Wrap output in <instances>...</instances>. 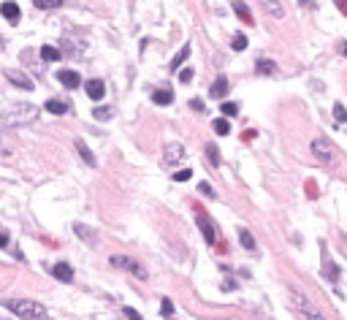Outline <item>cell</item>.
<instances>
[{
	"label": "cell",
	"mask_w": 347,
	"mask_h": 320,
	"mask_svg": "<svg viewBox=\"0 0 347 320\" xmlns=\"http://www.w3.org/2000/svg\"><path fill=\"white\" fill-rule=\"evenodd\" d=\"M112 266H117V269H122V271H130V274H136L139 279H147V269L141 266L139 261H133V258H128V255H112Z\"/></svg>",
	"instance_id": "4"
},
{
	"label": "cell",
	"mask_w": 347,
	"mask_h": 320,
	"mask_svg": "<svg viewBox=\"0 0 347 320\" xmlns=\"http://www.w3.org/2000/svg\"><path fill=\"white\" fill-rule=\"evenodd\" d=\"M220 109H223V114H225V117H233L236 111H239V106H236V103H231V100H225V103L220 106Z\"/></svg>",
	"instance_id": "32"
},
{
	"label": "cell",
	"mask_w": 347,
	"mask_h": 320,
	"mask_svg": "<svg viewBox=\"0 0 347 320\" xmlns=\"http://www.w3.org/2000/svg\"><path fill=\"white\" fill-rule=\"evenodd\" d=\"M255 68H258V74H269V76L277 74V63H274V60H258Z\"/></svg>",
	"instance_id": "21"
},
{
	"label": "cell",
	"mask_w": 347,
	"mask_h": 320,
	"mask_svg": "<svg viewBox=\"0 0 347 320\" xmlns=\"http://www.w3.org/2000/svg\"><path fill=\"white\" fill-rule=\"evenodd\" d=\"M339 52H342V54H347V44H342V47H339Z\"/></svg>",
	"instance_id": "40"
},
{
	"label": "cell",
	"mask_w": 347,
	"mask_h": 320,
	"mask_svg": "<svg viewBox=\"0 0 347 320\" xmlns=\"http://www.w3.org/2000/svg\"><path fill=\"white\" fill-rule=\"evenodd\" d=\"M171 312H174V301H171V298H163V301H160V315L168 318Z\"/></svg>",
	"instance_id": "29"
},
{
	"label": "cell",
	"mask_w": 347,
	"mask_h": 320,
	"mask_svg": "<svg viewBox=\"0 0 347 320\" xmlns=\"http://www.w3.org/2000/svg\"><path fill=\"white\" fill-rule=\"evenodd\" d=\"M0 14H3L8 22H19V17H22V11H19V6L14 3V0H6V3L0 6Z\"/></svg>",
	"instance_id": "13"
},
{
	"label": "cell",
	"mask_w": 347,
	"mask_h": 320,
	"mask_svg": "<svg viewBox=\"0 0 347 320\" xmlns=\"http://www.w3.org/2000/svg\"><path fill=\"white\" fill-rule=\"evenodd\" d=\"M73 231H76V236L82 239V242H87V245H95V242H98V233H95L93 228H87L84 222H76Z\"/></svg>",
	"instance_id": "14"
},
{
	"label": "cell",
	"mask_w": 347,
	"mask_h": 320,
	"mask_svg": "<svg viewBox=\"0 0 347 320\" xmlns=\"http://www.w3.org/2000/svg\"><path fill=\"white\" fill-rule=\"evenodd\" d=\"M46 109L52 111V114H65V111H68V103H65V100H57V98H49L46 100Z\"/></svg>",
	"instance_id": "20"
},
{
	"label": "cell",
	"mask_w": 347,
	"mask_h": 320,
	"mask_svg": "<svg viewBox=\"0 0 347 320\" xmlns=\"http://www.w3.org/2000/svg\"><path fill=\"white\" fill-rule=\"evenodd\" d=\"M38 8H60L63 6V0H36Z\"/></svg>",
	"instance_id": "30"
},
{
	"label": "cell",
	"mask_w": 347,
	"mask_h": 320,
	"mask_svg": "<svg viewBox=\"0 0 347 320\" xmlns=\"http://www.w3.org/2000/svg\"><path fill=\"white\" fill-rule=\"evenodd\" d=\"M6 309L8 312H14L17 318H27V320H33V318H46V307L44 304H38V301H33V298H6Z\"/></svg>",
	"instance_id": "1"
},
{
	"label": "cell",
	"mask_w": 347,
	"mask_h": 320,
	"mask_svg": "<svg viewBox=\"0 0 347 320\" xmlns=\"http://www.w3.org/2000/svg\"><path fill=\"white\" fill-rule=\"evenodd\" d=\"M3 74H6V79L14 84V87H19V90H33V87H36L33 79H30L27 74H22V71H17V68H6Z\"/></svg>",
	"instance_id": "6"
},
{
	"label": "cell",
	"mask_w": 347,
	"mask_h": 320,
	"mask_svg": "<svg viewBox=\"0 0 347 320\" xmlns=\"http://www.w3.org/2000/svg\"><path fill=\"white\" fill-rule=\"evenodd\" d=\"M323 274L331 279V282H339V266H336L334 261H325L323 263Z\"/></svg>",
	"instance_id": "22"
},
{
	"label": "cell",
	"mask_w": 347,
	"mask_h": 320,
	"mask_svg": "<svg viewBox=\"0 0 347 320\" xmlns=\"http://www.w3.org/2000/svg\"><path fill=\"white\" fill-rule=\"evenodd\" d=\"M187 57H190V47H182V49H179V54H177V57L171 60V68H179V65H182Z\"/></svg>",
	"instance_id": "26"
},
{
	"label": "cell",
	"mask_w": 347,
	"mask_h": 320,
	"mask_svg": "<svg viewBox=\"0 0 347 320\" xmlns=\"http://www.w3.org/2000/svg\"><path fill=\"white\" fill-rule=\"evenodd\" d=\"M84 90H87V95H90L93 100H100L103 95H106V84L100 82V79H90L87 87H84Z\"/></svg>",
	"instance_id": "12"
},
{
	"label": "cell",
	"mask_w": 347,
	"mask_h": 320,
	"mask_svg": "<svg viewBox=\"0 0 347 320\" xmlns=\"http://www.w3.org/2000/svg\"><path fill=\"white\" fill-rule=\"evenodd\" d=\"M163 152H165V155H163L165 166H177V163H182V160H185V147L182 144H168Z\"/></svg>",
	"instance_id": "7"
},
{
	"label": "cell",
	"mask_w": 347,
	"mask_h": 320,
	"mask_svg": "<svg viewBox=\"0 0 347 320\" xmlns=\"http://www.w3.org/2000/svg\"><path fill=\"white\" fill-rule=\"evenodd\" d=\"M212 128L217 130V136H228V133H231V125H228V120H225V117L214 120V125H212Z\"/></svg>",
	"instance_id": "25"
},
{
	"label": "cell",
	"mask_w": 347,
	"mask_h": 320,
	"mask_svg": "<svg viewBox=\"0 0 347 320\" xmlns=\"http://www.w3.org/2000/svg\"><path fill=\"white\" fill-rule=\"evenodd\" d=\"M228 79H225V76H217V79H214L212 82V90H209V95H212V98H225V95H228Z\"/></svg>",
	"instance_id": "15"
},
{
	"label": "cell",
	"mask_w": 347,
	"mask_h": 320,
	"mask_svg": "<svg viewBox=\"0 0 347 320\" xmlns=\"http://www.w3.org/2000/svg\"><path fill=\"white\" fill-rule=\"evenodd\" d=\"M206 157H209V163L212 166H220L223 163V157H220V149L214 144H206Z\"/></svg>",
	"instance_id": "23"
},
{
	"label": "cell",
	"mask_w": 347,
	"mask_h": 320,
	"mask_svg": "<svg viewBox=\"0 0 347 320\" xmlns=\"http://www.w3.org/2000/svg\"><path fill=\"white\" fill-rule=\"evenodd\" d=\"M0 49H3V38H0Z\"/></svg>",
	"instance_id": "41"
},
{
	"label": "cell",
	"mask_w": 347,
	"mask_h": 320,
	"mask_svg": "<svg viewBox=\"0 0 347 320\" xmlns=\"http://www.w3.org/2000/svg\"><path fill=\"white\" fill-rule=\"evenodd\" d=\"M239 242H241V247H244V250H250V252L258 250V245H255V236L247 231V228H239Z\"/></svg>",
	"instance_id": "17"
},
{
	"label": "cell",
	"mask_w": 347,
	"mask_h": 320,
	"mask_svg": "<svg viewBox=\"0 0 347 320\" xmlns=\"http://www.w3.org/2000/svg\"><path fill=\"white\" fill-rule=\"evenodd\" d=\"M36 117H38V106L14 103L3 111V125H11V128L14 125H30V123H36Z\"/></svg>",
	"instance_id": "2"
},
{
	"label": "cell",
	"mask_w": 347,
	"mask_h": 320,
	"mask_svg": "<svg viewBox=\"0 0 347 320\" xmlns=\"http://www.w3.org/2000/svg\"><path fill=\"white\" fill-rule=\"evenodd\" d=\"M198 190L204 193V196H209V198L214 196V190H212V185H209V182H201V185H198Z\"/></svg>",
	"instance_id": "36"
},
{
	"label": "cell",
	"mask_w": 347,
	"mask_h": 320,
	"mask_svg": "<svg viewBox=\"0 0 347 320\" xmlns=\"http://www.w3.org/2000/svg\"><path fill=\"white\" fill-rule=\"evenodd\" d=\"M195 222H198V228H201V233H204V239L206 242H209V245H214V242H217V231H214V225L209 220H206L204 215H198L195 217Z\"/></svg>",
	"instance_id": "10"
},
{
	"label": "cell",
	"mask_w": 347,
	"mask_h": 320,
	"mask_svg": "<svg viewBox=\"0 0 347 320\" xmlns=\"http://www.w3.org/2000/svg\"><path fill=\"white\" fill-rule=\"evenodd\" d=\"M6 245H8V236H6L3 231H0V247H6Z\"/></svg>",
	"instance_id": "39"
},
{
	"label": "cell",
	"mask_w": 347,
	"mask_h": 320,
	"mask_svg": "<svg viewBox=\"0 0 347 320\" xmlns=\"http://www.w3.org/2000/svg\"><path fill=\"white\" fill-rule=\"evenodd\" d=\"M190 176H193V171H190V169H182V171H177V174H174V179H177V182H187Z\"/></svg>",
	"instance_id": "33"
},
{
	"label": "cell",
	"mask_w": 347,
	"mask_h": 320,
	"mask_svg": "<svg viewBox=\"0 0 347 320\" xmlns=\"http://www.w3.org/2000/svg\"><path fill=\"white\" fill-rule=\"evenodd\" d=\"M57 82H60V84H65L68 90H76L79 84H82V76H79L76 71L63 68V71H57Z\"/></svg>",
	"instance_id": "8"
},
{
	"label": "cell",
	"mask_w": 347,
	"mask_h": 320,
	"mask_svg": "<svg viewBox=\"0 0 347 320\" xmlns=\"http://www.w3.org/2000/svg\"><path fill=\"white\" fill-rule=\"evenodd\" d=\"M260 8H263L269 17H274V19H285V6H282V0H260Z\"/></svg>",
	"instance_id": "9"
},
{
	"label": "cell",
	"mask_w": 347,
	"mask_h": 320,
	"mask_svg": "<svg viewBox=\"0 0 347 320\" xmlns=\"http://www.w3.org/2000/svg\"><path fill=\"white\" fill-rule=\"evenodd\" d=\"M288 293H290V301H293V307L299 309L301 315H306V318H323V312L312 307V304H309V298H306V296H301V293H299V288H293V285H290V288H288Z\"/></svg>",
	"instance_id": "3"
},
{
	"label": "cell",
	"mask_w": 347,
	"mask_h": 320,
	"mask_svg": "<svg viewBox=\"0 0 347 320\" xmlns=\"http://www.w3.org/2000/svg\"><path fill=\"white\" fill-rule=\"evenodd\" d=\"M122 315H125V318H139V312H136V309H130V307H125Z\"/></svg>",
	"instance_id": "37"
},
{
	"label": "cell",
	"mask_w": 347,
	"mask_h": 320,
	"mask_svg": "<svg viewBox=\"0 0 347 320\" xmlns=\"http://www.w3.org/2000/svg\"><path fill=\"white\" fill-rule=\"evenodd\" d=\"M231 47H233L236 52H244V49H247V35L236 33V35H233V41H231Z\"/></svg>",
	"instance_id": "27"
},
{
	"label": "cell",
	"mask_w": 347,
	"mask_h": 320,
	"mask_svg": "<svg viewBox=\"0 0 347 320\" xmlns=\"http://www.w3.org/2000/svg\"><path fill=\"white\" fill-rule=\"evenodd\" d=\"M41 57L46 60V63H57V60H60V49H54V47H44V49H41Z\"/></svg>",
	"instance_id": "24"
},
{
	"label": "cell",
	"mask_w": 347,
	"mask_h": 320,
	"mask_svg": "<svg viewBox=\"0 0 347 320\" xmlns=\"http://www.w3.org/2000/svg\"><path fill=\"white\" fill-rule=\"evenodd\" d=\"M190 109H193V111H198V114H204V100H201V98H193V100H190Z\"/></svg>",
	"instance_id": "34"
},
{
	"label": "cell",
	"mask_w": 347,
	"mask_h": 320,
	"mask_svg": "<svg viewBox=\"0 0 347 320\" xmlns=\"http://www.w3.org/2000/svg\"><path fill=\"white\" fill-rule=\"evenodd\" d=\"M152 100L160 106H168V103H174V93L171 90H158V93H152Z\"/></svg>",
	"instance_id": "19"
},
{
	"label": "cell",
	"mask_w": 347,
	"mask_h": 320,
	"mask_svg": "<svg viewBox=\"0 0 347 320\" xmlns=\"http://www.w3.org/2000/svg\"><path fill=\"white\" fill-rule=\"evenodd\" d=\"M190 79H193V68H185V71H179V82H182V84H187Z\"/></svg>",
	"instance_id": "35"
},
{
	"label": "cell",
	"mask_w": 347,
	"mask_h": 320,
	"mask_svg": "<svg viewBox=\"0 0 347 320\" xmlns=\"http://www.w3.org/2000/svg\"><path fill=\"white\" fill-rule=\"evenodd\" d=\"M52 274L60 279V282H71V279H73V269H71V263H65V261L54 263V266H52Z\"/></svg>",
	"instance_id": "11"
},
{
	"label": "cell",
	"mask_w": 347,
	"mask_h": 320,
	"mask_svg": "<svg viewBox=\"0 0 347 320\" xmlns=\"http://www.w3.org/2000/svg\"><path fill=\"white\" fill-rule=\"evenodd\" d=\"M334 120H336V123H347V109L342 103L334 106Z\"/></svg>",
	"instance_id": "28"
},
{
	"label": "cell",
	"mask_w": 347,
	"mask_h": 320,
	"mask_svg": "<svg viewBox=\"0 0 347 320\" xmlns=\"http://www.w3.org/2000/svg\"><path fill=\"white\" fill-rule=\"evenodd\" d=\"M233 279H225V282H223V291H233Z\"/></svg>",
	"instance_id": "38"
},
{
	"label": "cell",
	"mask_w": 347,
	"mask_h": 320,
	"mask_svg": "<svg viewBox=\"0 0 347 320\" xmlns=\"http://www.w3.org/2000/svg\"><path fill=\"white\" fill-rule=\"evenodd\" d=\"M93 114H95V120H109V117H112V109H109V106H98Z\"/></svg>",
	"instance_id": "31"
},
{
	"label": "cell",
	"mask_w": 347,
	"mask_h": 320,
	"mask_svg": "<svg viewBox=\"0 0 347 320\" xmlns=\"http://www.w3.org/2000/svg\"><path fill=\"white\" fill-rule=\"evenodd\" d=\"M76 152H79V157H82V160H84V163L90 166V169H95V166H98V160H95V155H93V152H90V147L84 144L82 139H76Z\"/></svg>",
	"instance_id": "16"
},
{
	"label": "cell",
	"mask_w": 347,
	"mask_h": 320,
	"mask_svg": "<svg viewBox=\"0 0 347 320\" xmlns=\"http://www.w3.org/2000/svg\"><path fill=\"white\" fill-rule=\"evenodd\" d=\"M233 11L239 14V17L244 19L247 25H253V14H250V8H247V3H244V0H233Z\"/></svg>",
	"instance_id": "18"
},
{
	"label": "cell",
	"mask_w": 347,
	"mask_h": 320,
	"mask_svg": "<svg viewBox=\"0 0 347 320\" xmlns=\"http://www.w3.org/2000/svg\"><path fill=\"white\" fill-rule=\"evenodd\" d=\"M312 155L318 157L320 163H325V166H334L336 163L334 147H331L325 139H315V141H312Z\"/></svg>",
	"instance_id": "5"
}]
</instances>
